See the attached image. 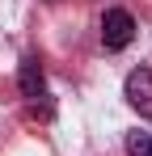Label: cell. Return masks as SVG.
I'll list each match as a JSON object with an SVG mask.
<instances>
[{"label":"cell","mask_w":152,"mask_h":156,"mask_svg":"<svg viewBox=\"0 0 152 156\" xmlns=\"http://www.w3.org/2000/svg\"><path fill=\"white\" fill-rule=\"evenodd\" d=\"M131 38H135V17L127 9H106V17H101V47L106 51H123V47H131Z\"/></svg>","instance_id":"obj_1"},{"label":"cell","mask_w":152,"mask_h":156,"mask_svg":"<svg viewBox=\"0 0 152 156\" xmlns=\"http://www.w3.org/2000/svg\"><path fill=\"white\" fill-rule=\"evenodd\" d=\"M123 97L131 101V110H139L144 118H152V72H148V68L127 72V80H123Z\"/></svg>","instance_id":"obj_2"},{"label":"cell","mask_w":152,"mask_h":156,"mask_svg":"<svg viewBox=\"0 0 152 156\" xmlns=\"http://www.w3.org/2000/svg\"><path fill=\"white\" fill-rule=\"evenodd\" d=\"M17 89H21L25 101H38V97H47V76H42V63L30 55L21 59V68H17Z\"/></svg>","instance_id":"obj_3"},{"label":"cell","mask_w":152,"mask_h":156,"mask_svg":"<svg viewBox=\"0 0 152 156\" xmlns=\"http://www.w3.org/2000/svg\"><path fill=\"white\" fill-rule=\"evenodd\" d=\"M127 156H152V135L148 131H127Z\"/></svg>","instance_id":"obj_4"},{"label":"cell","mask_w":152,"mask_h":156,"mask_svg":"<svg viewBox=\"0 0 152 156\" xmlns=\"http://www.w3.org/2000/svg\"><path fill=\"white\" fill-rule=\"evenodd\" d=\"M51 4H55V0H51Z\"/></svg>","instance_id":"obj_5"}]
</instances>
